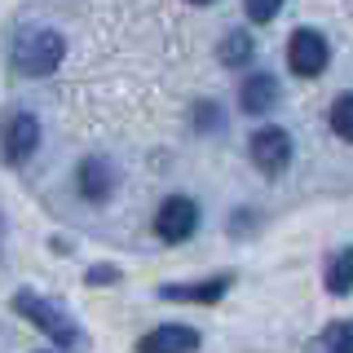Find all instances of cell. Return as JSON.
Masks as SVG:
<instances>
[{"label": "cell", "mask_w": 353, "mask_h": 353, "mask_svg": "<svg viewBox=\"0 0 353 353\" xmlns=\"http://www.w3.org/2000/svg\"><path fill=\"white\" fill-rule=\"evenodd\" d=\"M40 146V119L31 110H9L5 124H0V159L5 163H27Z\"/></svg>", "instance_id": "3957f363"}, {"label": "cell", "mask_w": 353, "mask_h": 353, "mask_svg": "<svg viewBox=\"0 0 353 353\" xmlns=\"http://www.w3.org/2000/svg\"><path fill=\"white\" fill-rule=\"evenodd\" d=\"M194 349H199V331L185 323H163L137 340V353H194Z\"/></svg>", "instance_id": "9c48e42d"}, {"label": "cell", "mask_w": 353, "mask_h": 353, "mask_svg": "<svg viewBox=\"0 0 353 353\" xmlns=\"http://www.w3.org/2000/svg\"><path fill=\"white\" fill-rule=\"evenodd\" d=\"M309 353H353V318H345V323H331L323 336L309 345Z\"/></svg>", "instance_id": "7c38bea8"}, {"label": "cell", "mask_w": 353, "mask_h": 353, "mask_svg": "<svg viewBox=\"0 0 353 353\" xmlns=\"http://www.w3.org/2000/svg\"><path fill=\"white\" fill-rule=\"evenodd\" d=\"M327 62H331V44L323 31H314V27L292 31V40H287V66H292V75L314 80V75L327 71Z\"/></svg>", "instance_id": "277c9868"}, {"label": "cell", "mask_w": 353, "mask_h": 353, "mask_svg": "<svg viewBox=\"0 0 353 353\" xmlns=\"http://www.w3.org/2000/svg\"><path fill=\"white\" fill-rule=\"evenodd\" d=\"M252 53H256V44H252L248 31H230V36L221 40L216 58H221V66H248V62H252Z\"/></svg>", "instance_id": "4fadbf2b"}, {"label": "cell", "mask_w": 353, "mask_h": 353, "mask_svg": "<svg viewBox=\"0 0 353 353\" xmlns=\"http://www.w3.org/2000/svg\"><path fill=\"white\" fill-rule=\"evenodd\" d=\"M199 230V203L190 194H172L159 203V212H154V234H159L163 243H185L194 239Z\"/></svg>", "instance_id": "5b68a950"}, {"label": "cell", "mask_w": 353, "mask_h": 353, "mask_svg": "<svg viewBox=\"0 0 353 353\" xmlns=\"http://www.w3.org/2000/svg\"><path fill=\"white\" fill-rule=\"evenodd\" d=\"M115 163L102 159V154H88V159L75 163V190H80V199H88V203H106L110 194H115Z\"/></svg>", "instance_id": "52a82bcc"}, {"label": "cell", "mask_w": 353, "mask_h": 353, "mask_svg": "<svg viewBox=\"0 0 353 353\" xmlns=\"http://www.w3.org/2000/svg\"><path fill=\"white\" fill-rule=\"evenodd\" d=\"M331 132L340 141H353V93H340L331 106Z\"/></svg>", "instance_id": "5bb4252c"}, {"label": "cell", "mask_w": 353, "mask_h": 353, "mask_svg": "<svg viewBox=\"0 0 353 353\" xmlns=\"http://www.w3.org/2000/svg\"><path fill=\"white\" fill-rule=\"evenodd\" d=\"M323 283H327L331 296H349L353 292V248L331 252L327 265H323Z\"/></svg>", "instance_id": "8fae6325"}, {"label": "cell", "mask_w": 353, "mask_h": 353, "mask_svg": "<svg viewBox=\"0 0 353 353\" xmlns=\"http://www.w3.org/2000/svg\"><path fill=\"white\" fill-rule=\"evenodd\" d=\"M190 5H212V0H190Z\"/></svg>", "instance_id": "ac0fdd59"}, {"label": "cell", "mask_w": 353, "mask_h": 353, "mask_svg": "<svg viewBox=\"0 0 353 353\" xmlns=\"http://www.w3.org/2000/svg\"><path fill=\"white\" fill-rule=\"evenodd\" d=\"M248 150H252V163H256L265 176H279L287 163H292V132L279 128V124H265V128L252 132Z\"/></svg>", "instance_id": "8992f818"}, {"label": "cell", "mask_w": 353, "mask_h": 353, "mask_svg": "<svg viewBox=\"0 0 353 353\" xmlns=\"http://www.w3.org/2000/svg\"><path fill=\"white\" fill-rule=\"evenodd\" d=\"M62 53H66V40L58 36V31H31V36H22L14 44V71L49 75V71H58Z\"/></svg>", "instance_id": "7a4b0ae2"}, {"label": "cell", "mask_w": 353, "mask_h": 353, "mask_svg": "<svg viewBox=\"0 0 353 353\" xmlns=\"http://www.w3.org/2000/svg\"><path fill=\"white\" fill-rule=\"evenodd\" d=\"M194 128L199 132H216L221 128V106L216 102H194Z\"/></svg>", "instance_id": "9a60e30c"}, {"label": "cell", "mask_w": 353, "mask_h": 353, "mask_svg": "<svg viewBox=\"0 0 353 353\" xmlns=\"http://www.w3.org/2000/svg\"><path fill=\"white\" fill-rule=\"evenodd\" d=\"M239 106H243V115H270V110L279 106V80H274L270 71L248 75V80L239 84Z\"/></svg>", "instance_id": "30bf717a"}, {"label": "cell", "mask_w": 353, "mask_h": 353, "mask_svg": "<svg viewBox=\"0 0 353 353\" xmlns=\"http://www.w3.org/2000/svg\"><path fill=\"white\" fill-rule=\"evenodd\" d=\"M234 287V274H212L199 283H163L159 296L172 305H221V296Z\"/></svg>", "instance_id": "ba28073f"}, {"label": "cell", "mask_w": 353, "mask_h": 353, "mask_svg": "<svg viewBox=\"0 0 353 353\" xmlns=\"http://www.w3.org/2000/svg\"><path fill=\"white\" fill-rule=\"evenodd\" d=\"M243 9H248L252 22H274L283 9V0H243Z\"/></svg>", "instance_id": "2e32d148"}, {"label": "cell", "mask_w": 353, "mask_h": 353, "mask_svg": "<svg viewBox=\"0 0 353 353\" xmlns=\"http://www.w3.org/2000/svg\"><path fill=\"white\" fill-rule=\"evenodd\" d=\"M14 314L27 318L36 331H44V336H49L62 353L84 349V331L75 327V318L66 314V309H58L53 301H44V296H36V292H18V296H14Z\"/></svg>", "instance_id": "6da1fadb"}, {"label": "cell", "mask_w": 353, "mask_h": 353, "mask_svg": "<svg viewBox=\"0 0 353 353\" xmlns=\"http://www.w3.org/2000/svg\"><path fill=\"white\" fill-rule=\"evenodd\" d=\"M88 283L102 287V283H119V270H110V265H97V270H88Z\"/></svg>", "instance_id": "e0dca14e"}]
</instances>
